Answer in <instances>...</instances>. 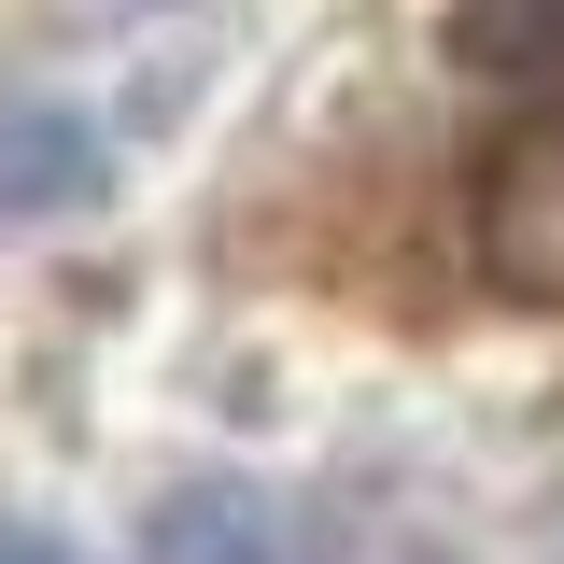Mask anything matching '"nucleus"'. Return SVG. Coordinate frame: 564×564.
<instances>
[{"instance_id":"f257e3e1","label":"nucleus","mask_w":564,"mask_h":564,"mask_svg":"<svg viewBox=\"0 0 564 564\" xmlns=\"http://www.w3.org/2000/svg\"><path fill=\"white\" fill-rule=\"evenodd\" d=\"M466 254H480L494 296L522 311H564V99L508 113L466 170Z\"/></svg>"},{"instance_id":"f03ea898","label":"nucleus","mask_w":564,"mask_h":564,"mask_svg":"<svg viewBox=\"0 0 564 564\" xmlns=\"http://www.w3.org/2000/svg\"><path fill=\"white\" fill-rule=\"evenodd\" d=\"M113 184V141L70 99H0V226H57Z\"/></svg>"},{"instance_id":"7ed1b4c3","label":"nucleus","mask_w":564,"mask_h":564,"mask_svg":"<svg viewBox=\"0 0 564 564\" xmlns=\"http://www.w3.org/2000/svg\"><path fill=\"white\" fill-rule=\"evenodd\" d=\"M170 564H296V551H282V508H254V494H184Z\"/></svg>"},{"instance_id":"20e7f679","label":"nucleus","mask_w":564,"mask_h":564,"mask_svg":"<svg viewBox=\"0 0 564 564\" xmlns=\"http://www.w3.org/2000/svg\"><path fill=\"white\" fill-rule=\"evenodd\" d=\"M452 57H480V70L564 57V0H452Z\"/></svg>"},{"instance_id":"39448f33","label":"nucleus","mask_w":564,"mask_h":564,"mask_svg":"<svg viewBox=\"0 0 564 564\" xmlns=\"http://www.w3.org/2000/svg\"><path fill=\"white\" fill-rule=\"evenodd\" d=\"M0 564H85L70 536H43V522H0Z\"/></svg>"}]
</instances>
